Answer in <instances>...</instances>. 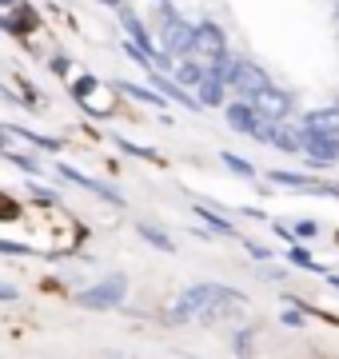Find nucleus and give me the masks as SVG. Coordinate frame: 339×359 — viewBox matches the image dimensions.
Wrapping results in <instances>:
<instances>
[{"mask_svg": "<svg viewBox=\"0 0 339 359\" xmlns=\"http://www.w3.org/2000/svg\"><path fill=\"white\" fill-rule=\"evenodd\" d=\"M16 299H20V292L13 283H0V304H16Z\"/></svg>", "mask_w": 339, "mask_h": 359, "instance_id": "obj_28", "label": "nucleus"}, {"mask_svg": "<svg viewBox=\"0 0 339 359\" xmlns=\"http://www.w3.org/2000/svg\"><path fill=\"white\" fill-rule=\"evenodd\" d=\"M8 136H20V140H28V144H36L40 152H60V140L56 136H40V132H28V128H4Z\"/></svg>", "mask_w": 339, "mask_h": 359, "instance_id": "obj_19", "label": "nucleus"}, {"mask_svg": "<svg viewBox=\"0 0 339 359\" xmlns=\"http://www.w3.org/2000/svg\"><path fill=\"white\" fill-rule=\"evenodd\" d=\"M303 132H339V104L335 108H315L300 120Z\"/></svg>", "mask_w": 339, "mask_h": 359, "instance_id": "obj_12", "label": "nucleus"}, {"mask_svg": "<svg viewBox=\"0 0 339 359\" xmlns=\"http://www.w3.org/2000/svg\"><path fill=\"white\" fill-rule=\"evenodd\" d=\"M28 192H32V200H36V204H60V196L53 192V188H40V184H32V188H28Z\"/></svg>", "mask_w": 339, "mask_h": 359, "instance_id": "obj_22", "label": "nucleus"}, {"mask_svg": "<svg viewBox=\"0 0 339 359\" xmlns=\"http://www.w3.org/2000/svg\"><path fill=\"white\" fill-rule=\"evenodd\" d=\"M100 4H108V8H124V0H100Z\"/></svg>", "mask_w": 339, "mask_h": 359, "instance_id": "obj_32", "label": "nucleus"}, {"mask_svg": "<svg viewBox=\"0 0 339 359\" xmlns=\"http://www.w3.org/2000/svg\"><path fill=\"white\" fill-rule=\"evenodd\" d=\"M196 100L204 104V108H223V100H228V84H223L216 72H208V76L196 84Z\"/></svg>", "mask_w": 339, "mask_h": 359, "instance_id": "obj_11", "label": "nucleus"}, {"mask_svg": "<svg viewBox=\"0 0 339 359\" xmlns=\"http://www.w3.org/2000/svg\"><path fill=\"white\" fill-rule=\"evenodd\" d=\"M284 323L287 327H303V316L300 311H284Z\"/></svg>", "mask_w": 339, "mask_h": 359, "instance_id": "obj_30", "label": "nucleus"}, {"mask_svg": "<svg viewBox=\"0 0 339 359\" xmlns=\"http://www.w3.org/2000/svg\"><path fill=\"white\" fill-rule=\"evenodd\" d=\"M116 144H120V148H124L128 156H148V160H152V152H148V148H136L132 140H116Z\"/></svg>", "mask_w": 339, "mask_h": 359, "instance_id": "obj_29", "label": "nucleus"}, {"mask_svg": "<svg viewBox=\"0 0 339 359\" xmlns=\"http://www.w3.org/2000/svg\"><path fill=\"white\" fill-rule=\"evenodd\" d=\"M136 231H140V240L144 244H152L156 252H176V240H172L168 231H160V228H152V224H136Z\"/></svg>", "mask_w": 339, "mask_h": 359, "instance_id": "obj_16", "label": "nucleus"}, {"mask_svg": "<svg viewBox=\"0 0 339 359\" xmlns=\"http://www.w3.org/2000/svg\"><path fill=\"white\" fill-rule=\"evenodd\" d=\"M192 32H196V25H188V20H180V16L164 20V32H160L164 52H172L176 60H180V56H192Z\"/></svg>", "mask_w": 339, "mask_h": 359, "instance_id": "obj_6", "label": "nucleus"}, {"mask_svg": "<svg viewBox=\"0 0 339 359\" xmlns=\"http://www.w3.org/2000/svg\"><path fill=\"white\" fill-rule=\"evenodd\" d=\"M212 304H248V299L235 292V287H228V283H196V287L180 292V299H176L172 311H168V320L188 323V320H196L204 308H212Z\"/></svg>", "mask_w": 339, "mask_h": 359, "instance_id": "obj_1", "label": "nucleus"}, {"mask_svg": "<svg viewBox=\"0 0 339 359\" xmlns=\"http://www.w3.org/2000/svg\"><path fill=\"white\" fill-rule=\"evenodd\" d=\"M56 176L72 180V184H80V188H88V192H96V196H100V200H108V204L124 208V196H120L116 188H108V184H100V180H92V176H80L76 168H68V164H56Z\"/></svg>", "mask_w": 339, "mask_h": 359, "instance_id": "obj_10", "label": "nucleus"}, {"mask_svg": "<svg viewBox=\"0 0 339 359\" xmlns=\"http://www.w3.org/2000/svg\"><path fill=\"white\" fill-rule=\"evenodd\" d=\"M196 216L204 219V224H208V228L216 231V236H235V224H228V219H223L220 212H212L208 204H196Z\"/></svg>", "mask_w": 339, "mask_h": 359, "instance_id": "obj_18", "label": "nucleus"}, {"mask_svg": "<svg viewBox=\"0 0 339 359\" xmlns=\"http://www.w3.org/2000/svg\"><path fill=\"white\" fill-rule=\"evenodd\" d=\"M296 236H300V240H315V236H319V224H315V219H296Z\"/></svg>", "mask_w": 339, "mask_h": 359, "instance_id": "obj_24", "label": "nucleus"}, {"mask_svg": "<svg viewBox=\"0 0 339 359\" xmlns=\"http://www.w3.org/2000/svg\"><path fill=\"white\" fill-rule=\"evenodd\" d=\"M8 160H13L20 172H28V176H40V168H36V160L32 156H20V152H8Z\"/></svg>", "mask_w": 339, "mask_h": 359, "instance_id": "obj_23", "label": "nucleus"}, {"mask_svg": "<svg viewBox=\"0 0 339 359\" xmlns=\"http://www.w3.org/2000/svg\"><path fill=\"white\" fill-rule=\"evenodd\" d=\"M272 84V76H268V68L256 65V60H240V68H235V80H232V88L244 96V100H251L260 88H268Z\"/></svg>", "mask_w": 339, "mask_h": 359, "instance_id": "obj_7", "label": "nucleus"}, {"mask_svg": "<svg viewBox=\"0 0 339 359\" xmlns=\"http://www.w3.org/2000/svg\"><path fill=\"white\" fill-rule=\"evenodd\" d=\"M240 60H244V56H232V52H220L216 60H208V72H216V76H220L223 84L232 88V80H235V68H240Z\"/></svg>", "mask_w": 339, "mask_h": 359, "instance_id": "obj_17", "label": "nucleus"}, {"mask_svg": "<svg viewBox=\"0 0 339 359\" xmlns=\"http://www.w3.org/2000/svg\"><path fill=\"white\" fill-rule=\"evenodd\" d=\"M116 92H124V96H132V100H140V104H152V108H164V104H168L164 92L140 88V84H128V80H116Z\"/></svg>", "mask_w": 339, "mask_h": 359, "instance_id": "obj_14", "label": "nucleus"}, {"mask_svg": "<svg viewBox=\"0 0 339 359\" xmlns=\"http://www.w3.org/2000/svg\"><path fill=\"white\" fill-rule=\"evenodd\" d=\"M256 136H260L268 148H279V152H287V156H303V144H307L303 124L296 128V124H287V120H263Z\"/></svg>", "mask_w": 339, "mask_h": 359, "instance_id": "obj_2", "label": "nucleus"}, {"mask_svg": "<svg viewBox=\"0 0 339 359\" xmlns=\"http://www.w3.org/2000/svg\"><path fill=\"white\" fill-rule=\"evenodd\" d=\"M0 256H32V248L16 244V240H0Z\"/></svg>", "mask_w": 339, "mask_h": 359, "instance_id": "obj_26", "label": "nucleus"}, {"mask_svg": "<svg viewBox=\"0 0 339 359\" xmlns=\"http://www.w3.org/2000/svg\"><path fill=\"white\" fill-rule=\"evenodd\" d=\"M156 4H164V0H156Z\"/></svg>", "mask_w": 339, "mask_h": 359, "instance_id": "obj_34", "label": "nucleus"}, {"mask_svg": "<svg viewBox=\"0 0 339 359\" xmlns=\"http://www.w3.org/2000/svg\"><path fill=\"white\" fill-rule=\"evenodd\" d=\"M303 156L312 164H339V132H307Z\"/></svg>", "mask_w": 339, "mask_h": 359, "instance_id": "obj_8", "label": "nucleus"}, {"mask_svg": "<svg viewBox=\"0 0 339 359\" xmlns=\"http://www.w3.org/2000/svg\"><path fill=\"white\" fill-rule=\"evenodd\" d=\"M251 327H244V332H235V339H232V351H240V355H244V351H251V344H256V339H251Z\"/></svg>", "mask_w": 339, "mask_h": 359, "instance_id": "obj_25", "label": "nucleus"}, {"mask_svg": "<svg viewBox=\"0 0 339 359\" xmlns=\"http://www.w3.org/2000/svg\"><path fill=\"white\" fill-rule=\"evenodd\" d=\"M0 4H20V0H0Z\"/></svg>", "mask_w": 339, "mask_h": 359, "instance_id": "obj_33", "label": "nucleus"}, {"mask_svg": "<svg viewBox=\"0 0 339 359\" xmlns=\"http://www.w3.org/2000/svg\"><path fill=\"white\" fill-rule=\"evenodd\" d=\"M291 264H296V268H303V271H327V268H319V264H315L312 256H307V248H300V244H291Z\"/></svg>", "mask_w": 339, "mask_h": 359, "instance_id": "obj_21", "label": "nucleus"}, {"mask_svg": "<svg viewBox=\"0 0 339 359\" xmlns=\"http://www.w3.org/2000/svg\"><path fill=\"white\" fill-rule=\"evenodd\" d=\"M220 160H223L228 168H232L235 176H244V180H248V176H256V164H251V160H244V156H235V152H223Z\"/></svg>", "mask_w": 339, "mask_h": 359, "instance_id": "obj_20", "label": "nucleus"}, {"mask_svg": "<svg viewBox=\"0 0 339 359\" xmlns=\"http://www.w3.org/2000/svg\"><path fill=\"white\" fill-rule=\"evenodd\" d=\"M284 276H287V271L279 268V264H263V268H260V280H284Z\"/></svg>", "mask_w": 339, "mask_h": 359, "instance_id": "obj_27", "label": "nucleus"}, {"mask_svg": "<svg viewBox=\"0 0 339 359\" xmlns=\"http://www.w3.org/2000/svg\"><path fill=\"white\" fill-rule=\"evenodd\" d=\"M223 116H228V128L244 132V136H256V132H260V124H263L260 112H256V104L244 100V96H240L235 104H228V108H223Z\"/></svg>", "mask_w": 339, "mask_h": 359, "instance_id": "obj_9", "label": "nucleus"}, {"mask_svg": "<svg viewBox=\"0 0 339 359\" xmlns=\"http://www.w3.org/2000/svg\"><path fill=\"white\" fill-rule=\"evenodd\" d=\"M251 104H256L260 120H287V116H291V96H287L284 88H275V84L260 88L251 96Z\"/></svg>", "mask_w": 339, "mask_h": 359, "instance_id": "obj_5", "label": "nucleus"}, {"mask_svg": "<svg viewBox=\"0 0 339 359\" xmlns=\"http://www.w3.org/2000/svg\"><path fill=\"white\" fill-rule=\"evenodd\" d=\"M124 292H128V280H124V276H108L104 283L84 287V292L76 295V304L88 308V311H108V308H116V304H124Z\"/></svg>", "mask_w": 339, "mask_h": 359, "instance_id": "obj_3", "label": "nucleus"}, {"mask_svg": "<svg viewBox=\"0 0 339 359\" xmlns=\"http://www.w3.org/2000/svg\"><path fill=\"white\" fill-rule=\"evenodd\" d=\"M268 180H272L275 188H296V192H315V184L307 176H300V172H287V168H272L268 172Z\"/></svg>", "mask_w": 339, "mask_h": 359, "instance_id": "obj_15", "label": "nucleus"}, {"mask_svg": "<svg viewBox=\"0 0 339 359\" xmlns=\"http://www.w3.org/2000/svg\"><path fill=\"white\" fill-rule=\"evenodd\" d=\"M220 52H228V36L216 20H200L196 32H192V56H204V60H216Z\"/></svg>", "mask_w": 339, "mask_h": 359, "instance_id": "obj_4", "label": "nucleus"}, {"mask_svg": "<svg viewBox=\"0 0 339 359\" xmlns=\"http://www.w3.org/2000/svg\"><path fill=\"white\" fill-rule=\"evenodd\" d=\"M172 76L180 80L184 88H196L200 80L208 76V68L200 65V60H192V56H180V60H176V65H172Z\"/></svg>", "mask_w": 339, "mask_h": 359, "instance_id": "obj_13", "label": "nucleus"}, {"mask_svg": "<svg viewBox=\"0 0 339 359\" xmlns=\"http://www.w3.org/2000/svg\"><path fill=\"white\" fill-rule=\"evenodd\" d=\"M324 280H327V283H331V287L339 292V276H331V271H324Z\"/></svg>", "mask_w": 339, "mask_h": 359, "instance_id": "obj_31", "label": "nucleus"}]
</instances>
